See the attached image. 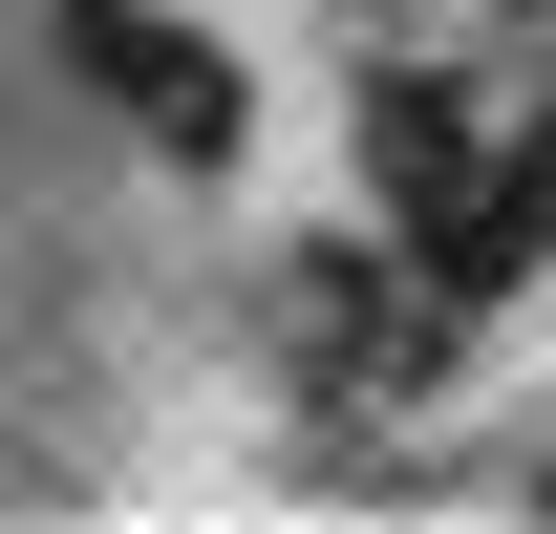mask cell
I'll use <instances>...</instances> for the list:
<instances>
[{"label":"cell","instance_id":"cell-2","mask_svg":"<svg viewBox=\"0 0 556 534\" xmlns=\"http://www.w3.org/2000/svg\"><path fill=\"white\" fill-rule=\"evenodd\" d=\"M364 171H386V193H450V171H471V107H450L428 65H386L364 86Z\"/></svg>","mask_w":556,"mask_h":534},{"label":"cell","instance_id":"cell-3","mask_svg":"<svg viewBox=\"0 0 556 534\" xmlns=\"http://www.w3.org/2000/svg\"><path fill=\"white\" fill-rule=\"evenodd\" d=\"M514 171H535V214H556V107H535V129H514Z\"/></svg>","mask_w":556,"mask_h":534},{"label":"cell","instance_id":"cell-1","mask_svg":"<svg viewBox=\"0 0 556 534\" xmlns=\"http://www.w3.org/2000/svg\"><path fill=\"white\" fill-rule=\"evenodd\" d=\"M65 43L129 86V129H172L193 171H236V65H214L193 22H150V0H65Z\"/></svg>","mask_w":556,"mask_h":534}]
</instances>
